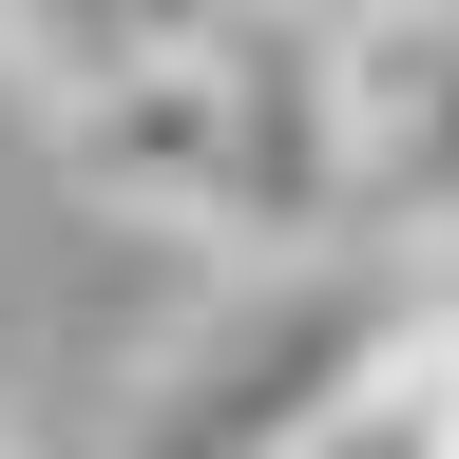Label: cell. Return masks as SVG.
I'll list each match as a JSON object with an SVG mask.
<instances>
[{"instance_id":"1","label":"cell","mask_w":459,"mask_h":459,"mask_svg":"<svg viewBox=\"0 0 459 459\" xmlns=\"http://www.w3.org/2000/svg\"><path fill=\"white\" fill-rule=\"evenodd\" d=\"M57 172H77L115 230H192V249H230V39L172 20L115 96L57 115Z\"/></svg>"},{"instance_id":"2","label":"cell","mask_w":459,"mask_h":459,"mask_svg":"<svg viewBox=\"0 0 459 459\" xmlns=\"http://www.w3.org/2000/svg\"><path fill=\"white\" fill-rule=\"evenodd\" d=\"M344 134H364V192L459 211V20H344Z\"/></svg>"}]
</instances>
